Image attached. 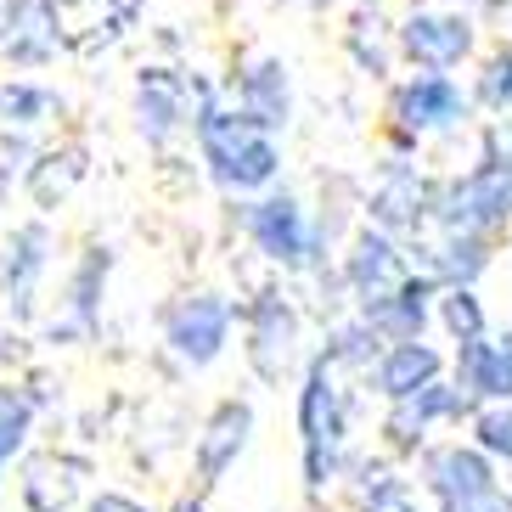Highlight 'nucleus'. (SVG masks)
<instances>
[{
	"instance_id": "12",
	"label": "nucleus",
	"mask_w": 512,
	"mask_h": 512,
	"mask_svg": "<svg viewBox=\"0 0 512 512\" xmlns=\"http://www.w3.org/2000/svg\"><path fill=\"white\" fill-rule=\"evenodd\" d=\"M62 51L57 6L51 0H6L0 6V57L17 68H40Z\"/></svg>"
},
{
	"instance_id": "6",
	"label": "nucleus",
	"mask_w": 512,
	"mask_h": 512,
	"mask_svg": "<svg viewBox=\"0 0 512 512\" xmlns=\"http://www.w3.org/2000/svg\"><path fill=\"white\" fill-rule=\"evenodd\" d=\"M394 51L411 62V68H428V74H456L462 62H473L479 51V23L467 12H439V6H417V12L394 29Z\"/></svg>"
},
{
	"instance_id": "21",
	"label": "nucleus",
	"mask_w": 512,
	"mask_h": 512,
	"mask_svg": "<svg viewBox=\"0 0 512 512\" xmlns=\"http://www.w3.org/2000/svg\"><path fill=\"white\" fill-rule=\"evenodd\" d=\"M46 271H51V231L40 220H29V226L12 231V248H6V293L17 299V310L34 304V287Z\"/></svg>"
},
{
	"instance_id": "33",
	"label": "nucleus",
	"mask_w": 512,
	"mask_h": 512,
	"mask_svg": "<svg viewBox=\"0 0 512 512\" xmlns=\"http://www.w3.org/2000/svg\"><path fill=\"white\" fill-rule=\"evenodd\" d=\"M91 512H147L136 496H124V490H102V496L91 501Z\"/></svg>"
},
{
	"instance_id": "24",
	"label": "nucleus",
	"mask_w": 512,
	"mask_h": 512,
	"mask_svg": "<svg viewBox=\"0 0 512 512\" xmlns=\"http://www.w3.org/2000/svg\"><path fill=\"white\" fill-rule=\"evenodd\" d=\"M473 107H490V113H512V46H490L473 74Z\"/></svg>"
},
{
	"instance_id": "31",
	"label": "nucleus",
	"mask_w": 512,
	"mask_h": 512,
	"mask_svg": "<svg viewBox=\"0 0 512 512\" xmlns=\"http://www.w3.org/2000/svg\"><path fill=\"white\" fill-rule=\"evenodd\" d=\"M344 467V445H304V484L310 490H327Z\"/></svg>"
},
{
	"instance_id": "30",
	"label": "nucleus",
	"mask_w": 512,
	"mask_h": 512,
	"mask_svg": "<svg viewBox=\"0 0 512 512\" xmlns=\"http://www.w3.org/2000/svg\"><path fill=\"white\" fill-rule=\"evenodd\" d=\"M51 107H57V96L40 91V85H29V79H12V85L0 91V113H6L12 124H40Z\"/></svg>"
},
{
	"instance_id": "9",
	"label": "nucleus",
	"mask_w": 512,
	"mask_h": 512,
	"mask_svg": "<svg viewBox=\"0 0 512 512\" xmlns=\"http://www.w3.org/2000/svg\"><path fill=\"white\" fill-rule=\"evenodd\" d=\"M434 293L439 282L422 271H406L400 282L383 293V299H372L366 310H355V316L366 321V327L383 338V344H400V338H428V321H434Z\"/></svg>"
},
{
	"instance_id": "4",
	"label": "nucleus",
	"mask_w": 512,
	"mask_h": 512,
	"mask_svg": "<svg viewBox=\"0 0 512 512\" xmlns=\"http://www.w3.org/2000/svg\"><path fill=\"white\" fill-rule=\"evenodd\" d=\"M428 220H434V226H451V231H479V237L501 231L512 220V169L479 152L473 169H462V175H451L445 186H434Z\"/></svg>"
},
{
	"instance_id": "10",
	"label": "nucleus",
	"mask_w": 512,
	"mask_h": 512,
	"mask_svg": "<svg viewBox=\"0 0 512 512\" xmlns=\"http://www.w3.org/2000/svg\"><path fill=\"white\" fill-rule=\"evenodd\" d=\"M456 394L467 400V417L473 406H490V400H512V327L501 338H462L456 344Z\"/></svg>"
},
{
	"instance_id": "13",
	"label": "nucleus",
	"mask_w": 512,
	"mask_h": 512,
	"mask_svg": "<svg viewBox=\"0 0 512 512\" xmlns=\"http://www.w3.org/2000/svg\"><path fill=\"white\" fill-rule=\"evenodd\" d=\"M422 484H428V496L445 507V501H462V496H479V490H496V462L479 451V445H434V451L422 456Z\"/></svg>"
},
{
	"instance_id": "35",
	"label": "nucleus",
	"mask_w": 512,
	"mask_h": 512,
	"mask_svg": "<svg viewBox=\"0 0 512 512\" xmlns=\"http://www.w3.org/2000/svg\"><path fill=\"white\" fill-rule=\"evenodd\" d=\"M406 512H417V507H406Z\"/></svg>"
},
{
	"instance_id": "3",
	"label": "nucleus",
	"mask_w": 512,
	"mask_h": 512,
	"mask_svg": "<svg viewBox=\"0 0 512 512\" xmlns=\"http://www.w3.org/2000/svg\"><path fill=\"white\" fill-rule=\"evenodd\" d=\"M473 119V96L456 85L451 74H428L417 68L411 79H400L389 91V130L394 152H417L428 136H451Z\"/></svg>"
},
{
	"instance_id": "25",
	"label": "nucleus",
	"mask_w": 512,
	"mask_h": 512,
	"mask_svg": "<svg viewBox=\"0 0 512 512\" xmlns=\"http://www.w3.org/2000/svg\"><path fill=\"white\" fill-rule=\"evenodd\" d=\"M434 321L451 332L456 344H462V338H479L484 332V299L473 293V287H439L434 293Z\"/></svg>"
},
{
	"instance_id": "34",
	"label": "nucleus",
	"mask_w": 512,
	"mask_h": 512,
	"mask_svg": "<svg viewBox=\"0 0 512 512\" xmlns=\"http://www.w3.org/2000/svg\"><path fill=\"white\" fill-rule=\"evenodd\" d=\"M310 6H332V0H310Z\"/></svg>"
},
{
	"instance_id": "15",
	"label": "nucleus",
	"mask_w": 512,
	"mask_h": 512,
	"mask_svg": "<svg viewBox=\"0 0 512 512\" xmlns=\"http://www.w3.org/2000/svg\"><path fill=\"white\" fill-rule=\"evenodd\" d=\"M400 276H406L400 242H394L389 231H377V226L355 231V242H349V254H344V282H349V293H355V304L366 310V304L383 299Z\"/></svg>"
},
{
	"instance_id": "1",
	"label": "nucleus",
	"mask_w": 512,
	"mask_h": 512,
	"mask_svg": "<svg viewBox=\"0 0 512 512\" xmlns=\"http://www.w3.org/2000/svg\"><path fill=\"white\" fill-rule=\"evenodd\" d=\"M186 124H192L203 169H209V181L220 186V192L254 197V192L282 181V141H276L271 130H259L254 119H242L237 107H226L220 96L203 91Z\"/></svg>"
},
{
	"instance_id": "11",
	"label": "nucleus",
	"mask_w": 512,
	"mask_h": 512,
	"mask_svg": "<svg viewBox=\"0 0 512 512\" xmlns=\"http://www.w3.org/2000/svg\"><path fill=\"white\" fill-rule=\"evenodd\" d=\"M428 197H434V186L422 181V169L406 164V158H394V164L377 175L372 197H366V214H372L377 231L406 237V231H417L422 220H428Z\"/></svg>"
},
{
	"instance_id": "2",
	"label": "nucleus",
	"mask_w": 512,
	"mask_h": 512,
	"mask_svg": "<svg viewBox=\"0 0 512 512\" xmlns=\"http://www.w3.org/2000/svg\"><path fill=\"white\" fill-rule=\"evenodd\" d=\"M237 226H242V237L254 242V254H265L282 271H316L321 254H327V226H316L310 209H304V197L287 192V186L282 192L276 186L254 192L237 209Z\"/></svg>"
},
{
	"instance_id": "26",
	"label": "nucleus",
	"mask_w": 512,
	"mask_h": 512,
	"mask_svg": "<svg viewBox=\"0 0 512 512\" xmlns=\"http://www.w3.org/2000/svg\"><path fill=\"white\" fill-rule=\"evenodd\" d=\"M473 445H479L490 462H512V400L473 406Z\"/></svg>"
},
{
	"instance_id": "28",
	"label": "nucleus",
	"mask_w": 512,
	"mask_h": 512,
	"mask_svg": "<svg viewBox=\"0 0 512 512\" xmlns=\"http://www.w3.org/2000/svg\"><path fill=\"white\" fill-rule=\"evenodd\" d=\"M377 349H383V338H377V332L366 327L361 316H355V321H344V327L332 332L321 355H327L332 366H372V361H377Z\"/></svg>"
},
{
	"instance_id": "18",
	"label": "nucleus",
	"mask_w": 512,
	"mask_h": 512,
	"mask_svg": "<svg viewBox=\"0 0 512 512\" xmlns=\"http://www.w3.org/2000/svg\"><path fill=\"white\" fill-rule=\"evenodd\" d=\"M344 428H349L344 389L332 383V361L316 355L299 383V439L304 445H344Z\"/></svg>"
},
{
	"instance_id": "7",
	"label": "nucleus",
	"mask_w": 512,
	"mask_h": 512,
	"mask_svg": "<svg viewBox=\"0 0 512 512\" xmlns=\"http://www.w3.org/2000/svg\"><path fill=\"white\" fill-rule=\"evenodd\" d=\"M231 107H237L242 119H254L259 130H271L282 136L287 124H293V74H287L282 57H248L237 68V85H231Z\"/></svg>"
},
{
	"instance_id": "20",
	"label": "nucleus",
	"mask_w": 512,
	"mask_h": 512,
	"mask_svg": "<svg viewBox=\"0 0 512 512\" xmlns=\"http://www.w3.org/2000/svg\"><path fill=\"white\" fill-rule=\"evenodd\" d=\"M451 417H467V400L456 394V383L434 377V383H422L417 394L394 400V411H389V439H394V445H422V434H428L434 422H451Z\"/></svg>"
},
{
	"instance_id": "8",
	"label": "nucleus",
	"mask_w": 512,
	"mask_h": 512,
	"mask_svg": "<svg viewBox=\"0 0 512 512\" xmlns=\"http://www.w3.org/2000/svg\"><path fill=\"white\" fill-rule=\"evenodd\" d=\"M490 265V237L479 231H451L422 220L417 226V271L434 276L439 287H473Z\"/></svg>"
},
{
	"instance_id": "29",
	"label": "nucleus",
	"mask_w": 512,
	"mask_h": 512,
	"mask_svg": "<svg viewBox=\"0 0 512 512\" xmlns=\"http://www.w3.org/2000/svg\"><path fill=\"white\" fill-rule=\"evenodd\" d=\"M361 512H406L411 507V490L406 479H394V473H383V467H361Z\"/></svg>"
},
{
	"instance_id": "23",
	"label": "nucleus",
	"mask_w": 512,
	"mask_h": 512,
	"mask_svg": "<svg viewBox=\"0 0 512 512\" xmlns=\"http://www.w3.org/2000/svg\"><path fill=\"white\" fill-rule=\"evenodd\" d=\"M29 434H34V400L6 383V389H0V484H6V467L23 456Z\"/></svg>"
},
{
	"instance_id": "16",
	"label": "nucleus",
	"mask_w": 512,
	"mask_h": 512,
	"mask_svg": "<svg viewBox=\"0 0 512 512\" xmlns=\"http://www.w3.org/2000/svg\"><path fill=\"white\" fill-rule=\"evenodd\" d=\"M192 119V96H186V79L175 68H141L136 79V130L152 141V147H164L181 124Z\"/></svg>"
},
{
	"instance_id": "36",
	"label": "nucleus",
	"mask_w": 512,
	"mask_h": 512,
	"mask_svg": "<svg viewBox=\"0 0 512 512\" xmlns=\"http://www.w3.org/2000/svg\"><path fill=\"white\" fill-rule=\"evenodd\" d=\"M192 512H197V507H192Z\"/></svg>"
},
{
	"instance_id": "19",
	"label": "nucleus",
	"mask_w": 512,
	"mask_h": 512,
	"mask_svg": "<svg viewBox=\"0 0 512 512\" xmlns=\"http://www.w3.org/2000/svg\"><path fill=\"white\" fill-rule=\"evenodd\" d=\"M445 372V355H439L428 338H400V344H383L372 361V383L377 394H389V400H406L417 394L422 383H434Z\"/></svg>"
},
{
	"instance_id": "22",
	"label": "nucleus",
	"mask_w": 512,
	"mask_h": 512,
	"mask_svg": "<svg viewBox=\"0 0 512 512\" xmlns=\"http://www.w3.org/2000/svg\"><path fill=\"white\" fill-rule=\"evenodd\" d=\"M74 462H57V456H46V462L29 467V479H23V501H29V512H62L68 501H74L79 479Z\"/></svg>"
},
{
	"instance_id": "27",
	"label": "nucleus",
	"mask_w": 512,
	"mask_h": 512,
	"mask_svg": "<svg viewBox=\"0 0 512 512\" xmlns=\"http://www.w3.org/2000/svg\"><path fill=\"white\" fill-rule=\"evenodd\" d=\"M107 265H113L107 254H91V259L74 271V282H68V310H74L79 332L96 327V299H102V287H107Z\"/></svg>"
},
{
	"instance_id": "14",
	"label": "nucleus",
	"mask_w": 512,
	"mask_h": 512,
	"mask_svg": "<svg viewBox=\"0 0 512 512\" xmlns=\"http://www.w3.org/2000/svg\"><path fill=\"white\" fill-rule=\"evenodd\" d=\"M293 349H299V310L287 299H276V293H265L248 310V361H254V372L265 383H282Z\"/></svg>"
},
{
	"instance_id": "5",
	"label": "nucleus",
	"mask_w": 512,
	"mask_h": 512,
	"mask_svg": "<svg viewBox=\"0 0 512 512\" xmlns=\"http://www.w3.org/2000/svg\"><path fill=\"white\" fill-rule=\"evenodd\" d=\"M231 327H237V304L226 293H209V287L203 293H186V299H175L164 310V344L192 372H203V366H214L226 355Z\"/></svg>"
},
{
	"instance_id": "32",
	"label": "nucleus",
	"mask_w": 512,
	"mask_h": 512,
	"mask_svg": "<svg viewBox=\"0 0 512 512\" xmlns=\"http://www.w3.org/2000/svg\"><path fill=\"white\" fill-rule=\"evenodd\" d=\"M439 512H512V501H507V490H479V496H462V501H445Z\"/></svg>"
},
{
	"instance_id": "17",
	"label": "nucleus",
	"mask_w": 512,
	"mask_h": 512,
	"mask_svg": "<svg viewBox=\"0 0 512 512\" xmlns=\"http://www.w3.org/2000/svg\"><path fill=\"white\" fill-rule=\"evenodd\" d=\"M248 439H254V406L248 400H220L203 422V434H197V479L203 484H220L231 462L248 451Z\"/></svg>"
}]
</instances>
